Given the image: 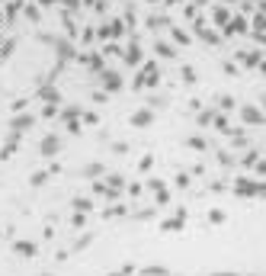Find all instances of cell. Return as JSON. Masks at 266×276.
<instances>
[{
    "mask_svg": "<svg viewBox=\"0 0 266 276\" xmlns=\"http://www.w3.org/2000/svg\"><path fill=\"white\" fill-rule=\"evenodd\" d=\"M58 151H61V138H58V135L39 138V158H55Z\"/></svg>",
    "mask_w": 266,
    "mask_h": 276,
    "instance_id": "6da1fadb",
    "label": "cell"
},
{
    "mask_svg": "<svg viewBox=\"0 0 266 276\" xmlns=\"http://www.w3.org/2000/svg\"><path fill=\"white\" fill-rule=\"evenodd\" d=\"M10 251L16 254V257H35V254H39V244H35V241H13V247H10Z\"/></svg>",
    "mask_w": 266,
    "mask_h": 276,
    "instance_id": "7a4b0ae2",
    "label": "cell"
},
{
    "mask_svg": "<svg viewBox=\"0 0 266 276\" xmlns=\"http://www.w3.org/2000/svg\"><path fill=\"white\" fill-rule=\"evenodd\" d=\"M35 125V116L32 113H20V116H13V122H10V132H26V128H32Z\"/></svg>",
    "mask_w": 266,
    "mask_h": 276,
    "instance_id": "3957f363",
    "label": "cell"
},
{
    "mask_svg": "<svg viewBox=\"0 0 266 276\" xmlns=\"http://www.w3.org/2000/svg\"><path fill=\"white\" fill-rule=\"evenodd\" d=\"M35 97L45 100V103H58V100H61V93H58L55 87H48V84H45V87H39V93H35Z\"/></svg>",
    "mask_w": 266,
    "mask_h": 276,
    "instance_id": "277c9868",
    "label": "cell"
},
{
    "mask_svg": "<svg viewBox=\"0 0 266 276\" xmlns=\"http://www.w3.org/2000/svg\"><path fill=\"white\" fill-rule=\"evenodd\" d=\"M241 116L247 119V122H263V113H260L256 106H244V109H241Z\"/></svg>",
    "mask_w": 266,
    "mask_h": 276,
    "instance_id": "5b68a950",
    "label": "cell"
},
{
    "mask_svg": "<svg viewBox=\"0 0 266 276\" xmlns=\"http://www.w3.org/2000/svg\"><path fill=\"white\" fill-rule=\"evenodd\" d=\"M151 119H154V116H151V109H138V113L131 116V125H138V128H141V125H148Z\"/></svg>",
    "mask_w": 266,
    "mask_h": 276,
    "instance_id": "8992f818",
    "label": "cell"
},
{
    "mask_svg": "<svg viewBox=\"0 0 266 276\" xmlns=\"http://www.w3.org/2000/svg\"><path fill=\"white\" fill-rule=\"evenodd\" d=\"M154 51H157L161 58H176V48L167 45V42H154Z\"/></svg>",
    "mask_w": 266,
    "mask_h": 276,
    "instance_id": "52a82bcc",
    "label": "cell"
},
{
    "mask_svg": "<svg viewBox=\"0 0 266 276\" xmlns=\"http://www.w3.org/2000/svg\"><path fill=\"white\" fill-rule=\"evenodd\" d=\"M58 58L64 61V58H74V45L71 42H58Z\"/></svg>",
    "mask_w": 266,
    "mask_h": 276,
    "instance_id": "ba28073f",
    "label": "cell"
},
{
    "mask_svg": "<svg viewBox=\"0 0 266 276\" xmlns=\"http://www.w3.org/2000/svg\"><path fill=\"white\" fill-rule=\"evenodd\" d=\"M13 45H16V39H7L4 42V48H0V61H7V58L13 55Z\"/></svg>",
    "mask_w": 266,
    "mask_h": 276,
    "instance_id": "9c48e42d",
    "label": "cell"
},
{
    "mask_svg": "<svg viewBox=\"0 0 266 276\" xmlns=\"http://www.w3.org/2000/svg\"><path fill=\"white\" fill-rule=\"evenodd\" d=\"M23 10H26V20H32V23H39V16H42V13H39V7H35V4H26V7H23Z\"/></svg>",
    "mask_w": 266,
    "mask_h": 276,
    "instance_id": "30bf717a",
    "label": "cell"
},
{
    "mask_svg": "<svg viewBox=\"0 0 266 276\" xmlns=\"http://www.w3.org/2000/svg\"><path fill=\"white\" fill-rule=\"evenodd\" d=\"M45 180H48V170H35V174L29 177V183H32V186H42Z\"/></svg>",
    "mask_w": 266,
    "mask_h": 276,
    "instance_id": "8fae6325",
    "label": "cell"
},
{
    "mask_svg": "<svg viewBox=\"0 0 266 276\" xmlns=\"http://www.w3.org/2000/svg\"><path fill=\"white\" fill-rule=\"evenodd\" d=\"M26 106H29V100H26V97H23V100H13V103H10V109H13V116H20V113H23V109H26Z\"/></svg>",
    "mask_w": 266,
    "mask_h": 276,
    "instance_id": "7c38bea8",
    "label": "cell"
},
{
    "mask_svg": "<svg viewBox=\"0 0 266 276\" xmlns=\"http://www.w3.org/2000/svg\"><path fill=\"white\" fill-rule=\"evenodd\" d=\"M106 180H109V186H116V189H122V186H125V177H122V174H109Z\"/></svg>",
    "mask_w": 266,
    "mask_h": 276,
    "instance_id": "4fadbf2b",
    "label": "cell"
},
{
    "mask_svg": "<svg viewBox=\"0 0 266 276\" xmlns=\"http://www.w3.org/2000/svg\"><path fill=\"white\" fill-rule=\"evenodd\" d=\"M42 116H45V119H55V116H58L55 103H45V106H42Z\"/></svg>",
    "mask_w": 266,
    "mask_h": 276,
    "instance_id": "5bb4252c",
    "label": "cell"
},
{
    "mask_svg": "<svg viewBox=\"0 0 266 276\" xmlns=\"http://www.w3.org/2000/svg\"><path fill=\"white\" fill-rule=\"evenodd\" d=\"M71 228H84V215H71Z\"/></svg>",
    "mask_w": 266,
    "mask_h": 276,
    "instance_id": "9a60e30c",
    "label": "cell"
},
{
    "mask_svg": "<svg viewBox=\"0 0 266 276\" xmlns=\"http://www.w3.org/2000/svg\"><path fill=\"white\" fill-rule=\"evenodd\" d=\"M61 4H64L68 10H81V0H61Z\"/></svg>",
    "mask_w": 266,
    "mask_h": 276,
    "instance_id": "2e32d148",
    "label": "cell"
},
{
    "mask_svg": "<svg viewBox=\"0 0 266 276\" xmlns=\"http://www.w3.org/2000/svg\"><path fill=\"white\" fill-rule=\"evenodd\" d=\"M39 4H42V7H55L58 0H39Z\"/></svg>",
    "mask_w": 266,
    "mask_h": 276,
    "instance_id": "e0dca14e",
    "label": "cell"
},
{
    "mask_svg": "<svg viewBox=\"0 0 266 276\" xmlns=\"http://www.w3.org/2000/svg\"><path fill=\"white\" fill-rule=\"evenodd\" d=\"M4 42H7V39H4V32H0V48H4Z\"/></svg>",
    "mask_w": 266,
    "mask_h": 276,
    "instance_id": "ac0fdd59",
    "label": "cell"
},
{
    "mask_svg": "<svg viewBox=\"0 0 266 276\" xmlns=\"http://www.w3.org/2000/svg\"><path fill=\"white\" fill-rule=\"evenodd\" d=\"M39 276H55V273H39Z\"/></svg>",
    "mask_w": 266,
    "mask_h": 276,
    "instance_id": "d6986e66",
    "label": "cell"
},
{
    "mask_svg": "<svg viewBox=\"0 0 266 276\" xmlns=\"http://www.w3.org/2000/svg\"><path fill=\"white\" fill-rule=\"evenodd\" d=\"M0 231H4V228H0Z\"/></svg>",
    "mask_w": 266,
    "mask_h": 276,
    "instance_id": "ffe728a7",
    "label": "cell"
}]
</instances>
